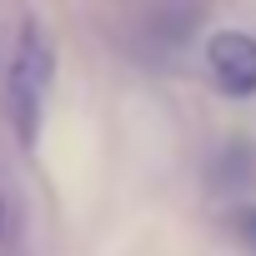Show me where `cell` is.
Here are the masks:
<instances>
[{
    "label": "cell",
    "mask_w": 256,
    "mask_h": 256,
    "mask_svg": "<svg viewBox=\"0 0 256 256\" xmlns=\"http://www.w3.org/2000/svg\"><path fill=\"white\" fill-rule=\"evenodd\" d=\"M206 66L221 90L231 96H256V36L246 30H221L206 46Z\"/></svg>",
    "instance_id": "7a4b0ae2"
},
{
    "label": "cell",
    "mask_w": 256,
    "mask_h": 256,
    "mask_svg": "<svg viewBox=\"0 0 256 256\" xmlns=\"http://www.w3.org/2000/svg\"><path fill=\"white\" fill-rule=\"evenodd\" d=\"M50 80H56V46H50L46 26L26 20L16 36V56L6 66V116H10V131L20 146H36V136H40Z\"/></svg>",
    "instance_id": "6da1fadb"
},
{
    "label": "cell",
    "mask_w": 256,
    "mask_h": 256,
    "mask_svg": "<svg viewBox=\"0 0 256 256\" xmlns=\"http://www.w3.org/2000/svg\"><path fill=\"white\" fill-rule=\"evenodd\" d=\"M20 241H26V196H20V186L6 171H0V256L20 251Z\"/></svg>",
    "instance_id": "3957f363"
}]
</instances>
